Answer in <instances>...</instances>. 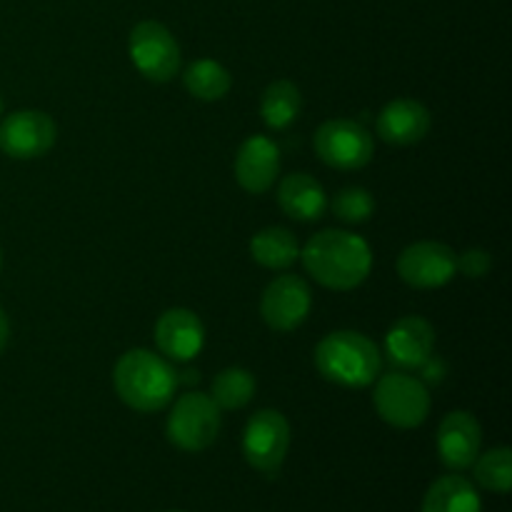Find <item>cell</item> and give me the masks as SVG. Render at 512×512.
<instances>
[{
  "instance_id": "23",
  "label": "cell",
  "mask_w": 512,
  "mask_h": 512,
  "mask_svg": "<svg viewBox=\"0 0 512 512\" xmlns=\"http://www.w3.org/2000/svg\"><path fill=\"white\" fill-rule=\"evenodd\" d=\"M480 488L493 490V493H510L512 488V453L510 448H493L488 453L478 455L470 465Z\"/></svg>"
},
{
  "instance_id": "24",
  "label": "cell",
  "mask_w": 512,
  "mask_h": 512,
  "mask_svg": "<svg viewBox=\"0 0 512 512\" xmlns=\"http://www.w3.org/2000/svg\"><path fill=\"white\" fill-rule=\"evenodd\" d=\"M333 213L335 218L343 220V223L348 225L365 223V220H370V215L375 213L373 193L365 188H358V185L343 188L333 198Z\"/></svg>"
},
{
  "instance_id": "21",
  "label": "cell",
  "mask_w": 512,
  "mask_h": 512,
  "mask_svg": "<svg viewBox=\"0 0 512 512\" xmlns=\"http://www.w3.org/2000/svg\"><path fill=\"white\" fill-rule=\"evenodd\" d=\"M183 83L193 98L203 100V103H215V100H223L230 93L233 75L218 60L200 58L185 68Z\"/></svg>"
},
{
  "instance_id": "4",
  "label": "cell",
  "mask_w": 512,
  "mask_h": 512,
  "mask_svg": "<svg viewBox=\"0 0 512 512\" xmlns=\"http://www.w3.org/2000/svg\"><path fill=\"white\" fill-rule=\"evenodd\" d=\"M375 413L388 425L400 430H413L428 420L430 393L425 383L403 370H390L378 375L373 390Z\"/></svg>"
},
{
  "instance_id": "17",
  "label": "cell",
  "mask_w": 512,
  "mask_h": 512,
  "mask_svg": "<svg viewBox=\"0 0 512 512\" xmlns=\"http://www.w3.org/2000/svg\"><path fill=\"white\" fill-rule=\"evenodd\" d=\"M278 205L288 218L298 223H313L328 210V195L313 175L290 173L278 185Z\"/></svg>"
},
{
  "instance_id": "22",
  "label": "cell",
  "mask_w": 512,
  "mask_h": 512,
  "mask_svg": "<svg viewBox=\"0 0 512 512\" xmlns=\"http://www.w3.org/2000/svg\"><path fill=\"white\" fill-rule=\"evenodd\" d=\"M255 388H258L255 375L250 370L233 365V368H225L215 375L210 398L215 400L220 410H240L253 400Z\"/></svg>"
},
{
  "instance_id": "8",
  "label": "cell",
  "mask_w": 512,
  "mask_h": 512,
  "mask_svg": "<svg viewBox=\"0 0 512 512\" xmlns=\"http://www.w3.org/2000/svg\"><path fill=\"white\" fill-rule=\"evenodd\" d=\"M315 153L325 165L335 170H360L373 160V135L358 120L335 118L325 120L315 130Z\"/></svg>"
},
{
  "instance_id": "7",
  "label": "cell",
  "mask_w": 512,
  "mask_h": 512,
  "mask_svg": "<svg viewBox=\"0 0 512 512\" xmlns=\"http://www.w3.org/2000/svg\"><path fill=\"white\" fill-rule=\"evenodd\" d=\"M290 450V423L280 410L265 408L250 415L243 430V455L250 468L275 478Z\"/></svg>"
},
{
  "instance_id": "9",
  "label": "cell",
  "mask_w": 512,
  "mask_h": 512,
  "mask_svg": "<svg viewBox=\"0 0 512 512\" xmlns=\"http://www.w3.org/2000/svg\"><path fill=\"white\" fill-rule=\"evenodd\" d=\"M55 140H58V125L43 110H15L0 123V150L8 158H43Z\"/></svg>"
},
{
  "instance_id": "15",
  "label": "cell",
  "mask_w": 512,
  "mask_h": 512,
  "mask_svg": "<svg viewBox=\"0 0 512 512\" xmlns=\"http://www.w3.org/2000/svg\"><path fill=\"white\" fill-rule=\"evenodd\" d=\"M233 173L245 193H268L280 175V148L265 135H250L238 148Z\"/></svg>"
},
{
  "instance_id": "25",
  "label": "cell",
  "mask_w": 512,
  "mask_h": 512,
  "mask_svg": "<svg viewBox=\"0 0 512 512\" xmlns=\"http://www.w3.org/2000/svg\"><path fill=\"white\" fill-rule=\"evenodd\" d=\"M490 268H493V258H490L488 250L483 248H468L465 253L455 255V270L470 280L485 278Z\"/></svg>"
},
{
  "instance_id": "20",
  "label": "cell",
  "mask_w": 512,
  "mask_h": 512,
  "mask_svg": "<svg viewBox=\"0 0 512 512\" xmlns=\"http://www.w3.org/2000/svg\"><path fill=\"white\" fill-rule=\"evenodd\" d=\"M303 110V95L298 85L290 80H275L263 90L260 98V115L270 130H285L300 118Z\"/></svg>"
},
{
  "instance_id": "26",
  "label": "cell",
  "mask_w": 512,
  "mask_h": 512,
  "mask_svg": "<svg viewBox=\"0 0 512 512\" xmlns=\"http://www.w3.org/2000/svg\"><path fill=\"white\" fill-rule=\"evenodd\" d=\"M8 340H10V323L5 310L0 308V355H3V350L8 348Z\"/></svg>"
},
{
  "instance_id": "19",
  "label": "cell",
  "mask_w": 512,
  "mask_h": 512,
  "mask_svg": "<svg viewBox=\"0 0 512 512\" xmlns=\"http://www.w3.org/2000/svg\"><path fill=\"white\" fill-rule=\"evenodd\" d=\"M480 508L483 503L478 490L460 475H445L435 480L423 500V512H480Z\"/></svg>"
},
{
  "instance_id": "13",
  "label": "cell",
  "mask_w": 512,
  "mask_h": 512,
  "mask_svg": "<svg viewBox=\"0 0 512 512\" xmlns=\"http://www.w3.org/2000/svg\"><path fill=\"white\" fill-rule=\"evenodd\" d=\"M483 430L468 410H453L438 425V455L445 468L468 470L480 455Z\"/></svg>"
},
{
  "instance_id": "18",
  "label": "cell",
  "mask_w": 512,
  "mask_h": 512,
  "mask_svg": "<svg viewBox=\"0 0 512 512\" xmlns=\"http://www.w3.org/2000/svg\"><path fill=\"white\" fill-rule=\"evenodd\" d=\"M250 255L268 270H288L300 258V245L288 228L270 225L250 240Z\"/></svg>"
},
{
  "instance_id": "12",
  "label": "cell",
  "mask_w": 512,
  "mask_h": 512,
  "mask_svg": "<svg viewBox=\"0 0 512 512\" xmlns=\"http://www.w3.org/2000/svg\"><path fill=\"white\" fill-rule=\"evenodd\" d=\"M435 328L420 315L395 320L385 335V355L398 370H418L433 358Z\"/></svg>"
},
{
  "instance_id": "5",
  "label": "cell",
  "mask_w": 512,
  "mask_h": 512,
  "mask_svg": "<svg viewBox=\"0 0 512 512\" xmlns=\"http://www.w3.org/2000/svg\"><path fill=\"white\" fill-rule=\"evenodd\" d=\"M220 425H223V418L215 400L210 395L190 390L173 403L168 423H165V435L175 448L185 453H200L218 440Z\"/></svg>"
},
{
  "instance_id": "10",
  "label": "cell",
  "mask_w": 512,
  "mask_h": 512,
  "mask_svg": "<svg viewBox=\"0 0 512 512\" xmlns=\"http://www.w3.org/2000/svg\"><path fill=\"white\" fill-rule=\"evenodd\" d=\"M313 308V295L300 275H278L260 298V315L275 333H293L305 323Z\"/></svg>"
},
{
  "instance_id": "16",
  "label": "cell",
  "mask_w": 512,
  "mask_h": 512,
  "mask_svg": "<svg viewBox=\"0 0 512 512\" xmlns=\"http://www.w3.org/2000/svg\"><path fill=\"white\" fill-rule=\"evenodd\" d=\"M433 115L420 100H390L375 120V133L388 145H415L428 135Z\"/></svg>"
},
{
  "instance_id": "11",
  "label": "cell",
  "mask_w": 512,
  "mask_h": 512,
  "mask_svg": "<svg viewBox=\"0 0 512 512\" xmlns=\"http://www.w3.org/2000/svg\"><path fill=\"white\" fill-rule=\"evenodd\" d=\"M455 273V253L445 243L420 240L398 255V275L410 288H443L455 278Z\"/></svg>"
},
{
  "instance_id": "27",
  "label": "cell",
  "mask_w": 512,
  "mask_h": 512,
  "mask_svg": "<svg viewBox=\"0 0 512 512\" xmlns=\"http://www.w3.org/2000/svg\"><path fill=\"white\" fill-rule=\"evenodd\" d=\"M0 268H3V253H0Z\"/></svg>"
},
{
  "instance_id": "2",
  "label": "cell",
  "mask_w": 512,
  "mask_h": 512,
  "mask_svg": "<svg viewBox=\"0 0 512 512\" xmlns=\"http://www.w3.org/2000/svg\"><path fill=\"white\" fill-rule=\"evenodd\" d=\"M178 385L180 378L173 365L148 348L128 350L113 368L115 393L138 413H158L168 408Z\"/></svg>"
},
{
  "instance_id": "14",
  "label": "cell",
  "mask_w": 512,
  "mask_h": 512,
  "mask_svg": "<svg viewBox=\"0 0 512 512\" xmlns=\"http://www.w3.org/2000/svg\"><path fill=\"white\" fill-rule=\"evenodd\" d=\"M155 345L173 363H188L203 350L205 328L188 308H170L155 323Z\"/></svg>"
},
{
  "instance_id": "1",
  "label": "cell",
  "mask_w": 512,
  "mask_h": 512,
  "mask_svg": "<svg viewBox=\"0 0 512 512\" xmlns=\"http://www.w3.org/2000/svg\"><path fill=\"white\" fill-rule=\"evenodd\" d=\"M300 258L315 283L340 293L363 285L373 270L370 245L348 230H320L305 243Z\"/></svg>"
},
{
  "instance_id": "3",
  "label": "cell",
  "mask_w": 512,
  "mask_h": 512,
  "mask_svg": "<svg viewBox=\"0 0 512 512\" xmlns=\"http://www.w3.org/2000/svg\"><path fill=\"white\" fill-rule=\"evenodd\" d=\"M315 368L340 388H368L383 370V355L368 335L358 330H335L315 348Z\"/></svg>"
},
{
  "instance_id": "6",
  "label": "cell",
  "mask_w": 512,
  "mask_h": 512,
  "mask_svg": "<svg viewBox=\"0 0 512 512\" xmlns=\"http://www.w3.org/2000/svg\"><path fill=\"white\" fill-rule=\"evenodd\" d=\"M128 55L138 73L153 83H170L180 70V45L158 20H143L130 30Z\"/></svg>"
},
{
  "instance_id": "28",
  "label": "cell",
  "mask_w": 512,
  "mask_h": 512,
  "mask_svg": "<svg viewBox=\"0 0 512 512\" xmlns=\"http://www.w3.org/2000/svg\"><path fill=\"white\" fill-rule=\"evenodd\" d=\"M0 113H3V98H0Z\"/></svg>"
}]
</instances>
